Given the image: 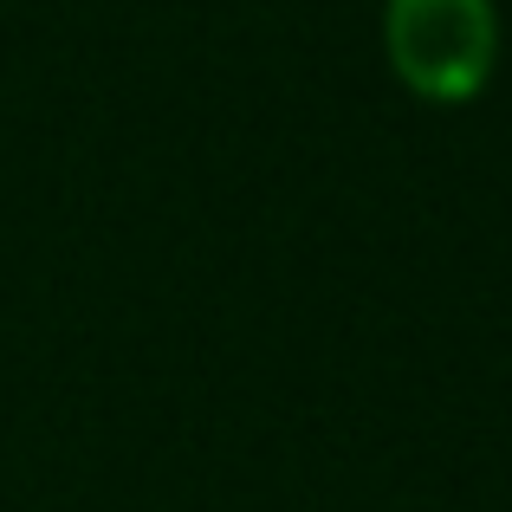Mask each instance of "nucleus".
Wrapping results in <instances>:
<instances>
[{
	"instance_id": "1",
	"label": "nucleus",
	"mask_w": 512,
	"mask_h": 512,
	"mask_svg": "<svg viewBox=\"0 0 512 512\" xmlns=\"http://www.w3.org/2000/svg\"><path fill=\"white\" fill-rule=\"evenodd\" d=\"M383 52L415 98L467 104L500 59V13L493 0H383Z\"/></svg>"
}]
</instances>
